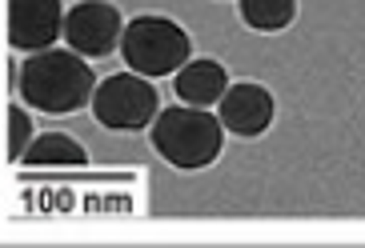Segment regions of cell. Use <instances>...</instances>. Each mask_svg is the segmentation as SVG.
Segmentation results:
<instances>
[{
	"instance_id": "obj_9",
	"label": "cell",
	"mask_w": 365,
	"mask_h": 248,
	"mask_svg": "<svg viewBox=\"0 0 365 248\" xmlns=\"http://www.w3.org/2000/svg\"><path fill=\"white\" fill-rule=\"evenodd\" d=\"M21 164H33V168L36 164L41 168H61V164H68V168H81V164H88V152L73 136H65V132H44V136H36L29 144Z\"/></svg>"
},
{
	"instance_id": "obj_1",
	"label": "cell",
	"mask_w": 365,
	"mask_h": 248,
	"mask_svg": "<svg viewBox=\"0 0 365 248\" xmlns=\"http://www.w3.org/2000/svg\"><path fill=\"white\" fill-rule=\"evenodd\" d=\"M16 92L36 112L68 117L93 104L97 76L88 68V56H81L76 48H41L29 53L24 65H16Z\"/></svg>"
},
{
	"instance_id": "obj_8",
	"label": "cell",
	"mask_w": 365,
	"mask_h": 248,
	"mask_svg": "<svg viewBox=\"0 0 365 248\" xmlns=\"http://www.w3.org/2000/svg\"><path fill=\"white\" fill-rule=\"evenodd\" d=\"M173 88H177V97L185 104L209 108V104H221V97L229 88V72L217 60H209V56H197L181 72H173Z\"/></svg>"
},
{
	"instance_id": "obj_4",
	"label": "cell",
	"mask_w": 365,
	"mask_h": 248,
	"mask_svg": "<svg viewBox=\"0 0 365 248\" xmlns=\"http://www.w3.org/2000/svg\"><path fill=\"white\" fill-rule=\"evenodd\" d=\"M157 88H153V76L140 72H117L105 76L93 92V117L97 124L113 132H137L149 129L157 120Z\"/></svg>"
},
{
	"instance_id": "obj_10",
	"label": "cell",
	"mask_w": 365,
	"mask_h": 248,
	"mask_svg": "<svg viewBox=\"0 0 365 248\" xmlns=\"http://www.w3.org/2000/svg\"><path fill=\"white\" fill-rule=\"evenodd\" d=\"M237 12L253 33H281L297 16V0H237Z\"/></svg>"
},
{
	"instance_id": "obj_2",
	"label": "cell",
	"mask_w": 365,
	"mask_h": 248,
	"mask_svg": "<svg viewBox=\"0 0 365 248\" xmlns=\"http://www.w3.org/2000/svg\"><path fill=\"white\" fill-rule=\"evenodd\" d=\"M221 144H225V124L209 108L173 104L153 120V149L173 168H185V173L209 168L221 156Z\"/></svg>"
},
{
	"instance_id": "obj_7",
	"label": "cell",
	"mask_w": 365,
	"mask_h": 248,
	"mask_svg": "<svg viewBox=\"0 0 365 248\" xmlns=\"http://www.w3.org/2000/svg\"><path fill=\"white\" fill-rule=\"evenodd\" d=\"M217 117L233 136H261L273 124V92L265 85H253V80H237L225 88Z\"/></svg>"
},
{
	"instance_id": "obj_11",
	"label": "cell",
	"mask_w": 365,
	"mask_h": 248,
	"mask_svg": "<svg viewBox=\"0 0 365 248\" xmlns=\"http://www.w3.org/2000/svg\"><path fill=\"white\" fill-rule=\"evenodd\" d=\"M33 141H36V129H33V120H29V112L21 104H12L9 108V161L21 164Z\"/></svg>"
},
{
	"instance_id": "obj_3",
	"label": "cell",
	"mask_w": 365,
	"mask_h": 248,
	"mask_svg": "<svg viewBox=\"0 0 365 248\" xmlns=\"http://www.w3.org/2000/svg\"><path fill=\"white\" fill-rule=\"evenodd\" d=\"M120 56L140 76H169L193 60V41L169 16H133L120 36Z\"/></svg>"
},
{
	"instance_id": "obj_6",
	"label": "cell",
	"mask_w": 365,
	"mask_h": 248,
	"mask_svg": "<svg viewBox=\"0 0 365 248\" xmlns=\"http://www.w3.org/2000/svg\"><path fill=\"white\" fill-rule=\"evenodd\" d=\"M61 0H9V44L16 53H41L65 36Z\"/></svg>"
},
{
	"instance_id": "obj_5",
	"label": "cell",
	"mask_w": 365,
	"mask_h": 248,
	"mask_svg": "<svg viewBox=\"0 0 365 248\" xmlns=\"http://www.w3.org/2000/svg\"><path fill=\"white\" fill-rule=\"evenodd\" d=\"M120 36H125V21L108 0H81L65 16V41L81 56H108Z\"/></svg>"
}]
</instances>
